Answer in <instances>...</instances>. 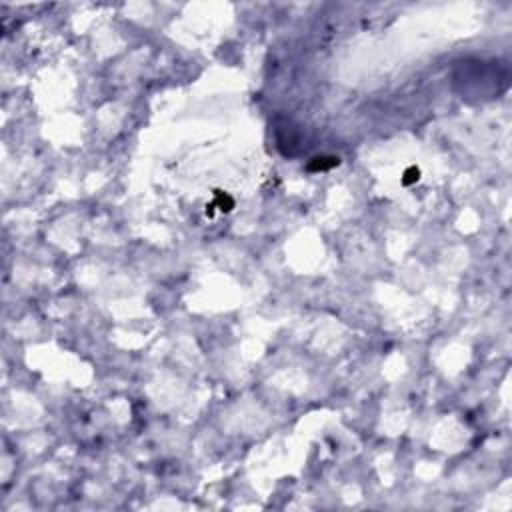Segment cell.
<instances>
[{
    "instance_id": "obj_2",
    "label": "cell",
    "mask_w": 512,
    "mask_h": 512,
    "mask_svg": "<svg viewBox=\"0 0 512 512\" xmlns=\"http://www.w3.org/2000/svg\"><path fill=\"white\" fill-rule=\"evenodd\" d=\"M214 206H220V210H224V212H230L232 208H234V200L228 196V194H224L222 190H216L214 192V202H212Z\"/></svg>"
},
{
    "instance_id": "obj_1",
    "label": "cell",
    "mask_w": 512,
    "mask_h": 512,
    "mask_svg": "<svg viewBox=\"0 0 512 512\" xmlns=\"http://www.w3.org/2000/svg\"><path fill=\"white\" fill-rule=\"evenodd\" d=\"M340 160L336 156H318V158H312V162L306 166L310 172H320V170H328L332 166H336Z\"/></svg>"
},
{
    "instance_id": "obj_3",
    "label": "cell",
    "mask_w": 512,
    "mask_h": 512,
    "mask_svg": "<svg viewBox=\"0 0 512 512\" xmlns=\"http://www.w3.org/2000/svg\"><path fill=\"white\" fill-rule=\"evenodd\" d=\"M418 178H420V170H418V168H416V166H410V168H408V170L404 172V178H402V184H406V186H408V184H412V182H416V180H418Z\"/></svg>"
}]
</instances>
